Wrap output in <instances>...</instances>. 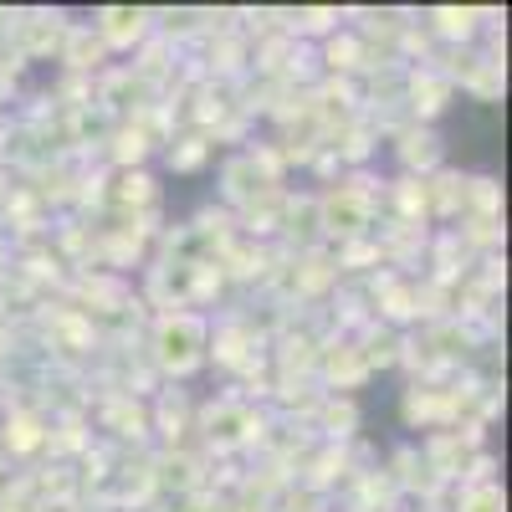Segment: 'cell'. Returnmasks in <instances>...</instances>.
<instances>
[{"mask_svg": "<svg viewBox=\"0 0 512 512\" xmlns=\"http://www.w3.org/2000/svg\"><path fill=\"white\" fill-rule=\"evenodd\" d=\"M436 31L441 36H472L477 31V11H436Z\"/></svg>", "mask_w": 512, "mask_h": 512, "instance_id": "obj_16", "label": "cell"}, {"mask_svg": "<svg viewBox=\"0 0 512 512\" xmlns=\"http://www.w3.org/2000/svg\"><path fill=\"white\" fill-rule=\"evenodd\" d=\"M154 364L164 374L185 379L190 369L205 364V318L195 313H164L154 328Z\"/></svg>", "mask_w": 512, "mask_h": 512, "instance_id": "obj_1", "label": "cell"}, {"mask_svg": "<svg viewBox=\"0 0 512 512\" xmlns=\"http://www.w3.org/2000/svg\"><path fill=\"white\" fill-rule=\"evenodd\" d=\"M98 41L103 47H113V52H123V47H134V41H144L149 36V11H134V6H113V11H103L98 16Z\"/></svg>", "mask_w": 512, "mask_h": 512, "instance_id": "obj_4", "label": "cell"}, {"mask_svg": "<svg viewBox=\"0 0 512 512\" xmlns=\"http://www.w3.org/2000/svg\"><path fill=\"white\" fill-rule=\"evenodd\" d=\"M175 512H221V502H205V497H195V492H185V502H180Z\"/></svg>", "mask_w": 512, "mask_h": 512, "instance_id": "obj_18", "label": "cell"}, {"mask_svg": "<svg viewBox=\"0 0 512 512\" xmlns=\"http://www.w3.org/2000/svg\"><path fill=\"white\" fill-rule=\"evenodd\" d=\"M461 512H502V492H497L492 482H487V487H466Z\"/></svg>", "mask_w": 512, "mask_h": 512, "instance_id": "obj_17", "label": "cell"}, {"mask_svg": "<svg viewBox=\"0 0 512 512\" xmlns=\"http://www.w3.org/2000/svg\"><path fill=\"white\" fill-rule=\"evenodd\" d=\"M159 431H164L169 441H180L185 431H195V420H190V400H185V390H164V395H159Z\"/></svg>", "mask_w": 512, "mask_h": 512, "instance_id": "obj_10", "label": "cell"}, {"mask_svg": "<svg viewBox=\"0 0 512 512\" xmlns=\"http://www.w3.org/2000/svg\"><path fill=\"white\" fill-rule=\"evenodd\" d=\"M410 103H415V113L431 123L446 103H451V72H431V67H420V72H410Z\"/></svg>", "mask_w": 512, "mask_h": 512, "instance_id": "obj_6", "label": "cell"}, {"mask_svg": "<svg viewBox=\"0 0 512 512\" xmlns=\"http://www.w3.org/2000/svg\"><path fill=\"white\" fill-rule=\"evenodd\" d=\"M369 216H374V195L359 190V180H349V185H338V190L318 195V226H323L328 236H338L344 246L359 241V236L369 231Z\"/></svg>", "mask_w": 512, "mask_h": 512, "instance_id": "obj_2", "label": "cell"}, {"mask_svg": "<svg viewBox=\"0 0 512 512\" xmlns=\"http://www.w3.org/2000/svg\"><path fill=\"white\" fill-rule=\"evenodd\" d=\"M103 57H108V47L98 41L93 26H67V36H62V62H67L72 72H98Z\"/></svg>", "mask_w": 512, "mask_h": 512, "instance_id": "obj_7", "label": "cell"}, {"mask_svg": "<svg viewBox=\"0 0 512 512\" xmlns=\"http://www.w3.org/2000/svg\"><path fill=\"white\" fill-rule=\"evenodd\" d=\"M103 420H108V425H118V436H134V441H139V436L149 431V415H144V405H134V395L113 400Z\"/></svg>", "mask_w": 512, "mask_h": 512, "instance_id": "obj_11", "label": "cell"}, {"mask_svg": "<svg viewBox=\"0 0 512 512\" xmlns=\"http://www.w3.org/2000/svg\"><path fill=\"white\" fill-rule=\"evenodd\" d=\"M400 159H405V169H436L441 164V134L431 123L405 128L400 134Z\"/></svg>", "mask_w": 512, "mask_h": 512, "instance_id": "obj_8", "label": "cell"}, {"mask_svg": "<svg viewBox=\"0 0 512 512\" xmlns=\"http://www.w3.org/2000/svg\"><path fill=\"white\" fill-rule=\"evenodd\" d=\"M205 154H210V144L195 134V139H180L175 149H169V164H175V169H200V164H205Z\"/></svg>", "mask_w": 512, "mask_h": 512, "instance_id": "obj_15", "label": "cell"}, {"mask_svg": "<svg viewBox=\"0 0 512 512\" xmlns=\"http://www.w3.org/2000/svg\"><path fill=\"white\" fill-rule=\"evenodd\" d=\"M195 431H205V441L216 451H236V446H256L267 431H262V415H256L251 405H236V400H216Z\"/></svg>", "mask_w": 512, "mask_h": 512, "instance_id": "obj_3", "label": "cell"}, {"mask_svg": "<svg viewBox=\"0 0 512 512\" xmlns=\"http://www.w3.org/2000/svg\"><path fill=\"white\" fill-rule=\"evenodd\" d=\"M323 57H328L333 72H354V67H364V41L359 36H333Z\"/></svg>", "mask_w": 512, "mask_h": 512, "instance_id": "obj_13", "label": "cell"}, {"mask_svg": "<svg viewBox=\"0 0 512 512\" xmlns=\"http://www.w3.org/2000/svg\"><path fill=\"white\" fill-rule=\"evenodd\" d=\"M113 200L128 205L134 216H144V210L159 200V185H154V175H144V169H118V190H113Z\"/></svg>", "mask_w": 512, "mask_h": 512, "instance_id": "obj_9", "label": "cell"}, {"mask_svg": "<svg viewBox=\"0 0 512 512\" xmlns=\"http://www.w3.org/2000/svg\"><path fill=\"white\" fill-rule=\"evenodd\" d=\"M318 364H323L328 384H338V390H354V384L369 374V364H364V354H359L354 338H338V344L318 349Z\"/></svg>", "mask_w": 512, "mask_h": 512, "instance_id": "obj_5", "label": "cell"}, {"mask_svg": "<svg viewBox=\"0 0 512 512\" xmlns=\"http://www.w3.org/2000/svg\"><path fill=\"white\" fill-rule=\"evenodd\" d=\"M323 425H328V436H354V425H359V410H354V400H328L323 405Z\"/></svg>", "mask_w": 512, "mask_h": 512, "instance_id": "obj_14", "label": "cell"}, {"mask_svg": "<svg viewBox=\"0 0 512 512\" xmlns=\"http://www.w3.org/2000/svg\"><path fill=\"white\" fill-rule=\"evenodd\" d=\"M47 446V431H41L36 415H11L6 420V451H36Z\"/></svg>", "mask_w": 512, "mask_h": 512, "instance_id": "obj_12", "label": "cell"}]
</instances>
